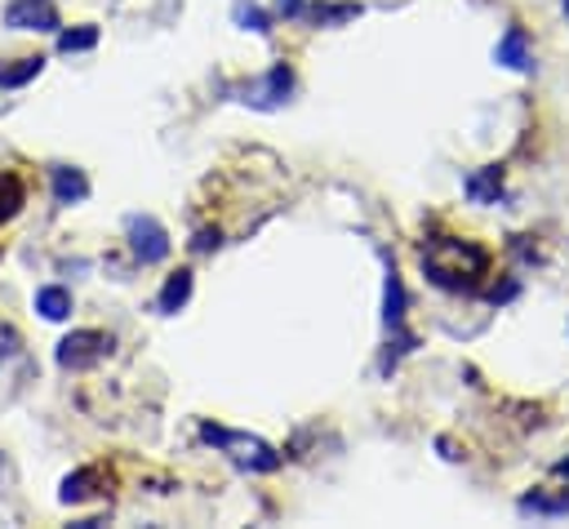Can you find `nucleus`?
<instances>
[{"label": "nucleus", "mask_w": 569, "mask_h": 529, "mask_svg": "<svg viewBox=\"0 0 569 529\" xmlns=\"http://www.w3.org/2000/svg\"><path fill=\"white\" fill-rule=\"evenodd\" d=\"M418 262H422V276L436 289H449V293H471L480 285V276L489 271V253L476 240H462V236H436V240H427L422 253H418Z\"/></svg>", "instance_id": "f257e3e1"}, {"label": "nucleus", "mask_w": 569, "mask_h": 529, "mask_svg": "<svg viewBox=\"0 0 569 529\" xmlns=\"http://www.w3.org/2000/svg\"><path fill=\"white\" fill-rule=\"evenodd\" d=\"M204 440L218 445V449H231V458L240 467H253V471H276L280 458L271 445H262L258 436H240V431H227V427H204Z\"/></svg>", "instance_id": "f03ea898"}, {"label": "nucleus", "mask_w": 569, "mask_h": 529, "mask_svg": "<svg viewBox=\"0 0 569 529\" xmlns=\"http://www.w3.org/2000/svg\"><path fill=\"white\" fill-rule=\"evenodd\" d=\"M107 347H111L107 333H98V329H76V333H67V338L58 342V365H62V369H93V365L107 356Z\"/></svg>", "instance_id": "7ed1b4c3"}, {"label": "nucleus", "mask_w": 569, "mask_h": 529, "mask_svg": "<svg viewBox=\"0 0 569 529\" xmlns=\"http://www.w3.org/2000/svg\"><path fill=\"white\" fill-rule=\"evenodd\" d=\"M124 231H129V244H133V253H138L142 262H164V258H169V236H164V227H160L156 218L133 213V218L124 222Z\"/></svg>", "instance_id": "20e7f679"}, {"label": "nucleus", "mask_w": 569, "mask_h": 529, "mask_svg": "<svg viewBox=\"0 0 569 529\" xmlns=\"http://www.w3.org/2000/svg\"><path fill=\"white\" fill-rule=\"evenodd\" d=\"M4 22L13 31H58V9L53 0H9Z\"/></svg>", "instance_id": "39448f33"}, {"label": "nucleus", "mask_w": 569, "mask_h": 529, "mask_svg": "<svg viewBox=\"0 0 569 529\" xmlns=\"http://www.w3.org/2000/svg\"><path fill=\"white\" fill-rule=\"evenodd\" d=\"M382 325H387V333H396L400 342H409V347H413V338L405 333V285H400V271H396V262H387V289H382Z\"/></svg>", "instance_id": "423d86ee"}, {"label": "nucleus", "mask_w": 569, "mask_h": 529, "mask_svg": "<svg viewBox=\"0 0 569 529\" xmlns=\"http://www.w3.org/2000/svg\"><path fill=\"white\" fill-rule=\"evenodd\" d=\"M289 89H293V71H289L284 62H276V67L262 76V84L244 89V102H253V107H280V102L289 98Z\"/></svg>", "instance_id": "0eeeda50"}, {"label": "nucleus", "mask_w": 569, "mask_h": 529, "mask_svg": "<svg viewBox=\"0 0 569 529\" xmlns=\"http://www.w3.org/2000/svg\"><path fill=\"white\" fill-rule=\"evenodd\" d=\"M493 58H498L502 67H511V71H529V67H533V58H529V40H525L520 27H507V36L498 40Z\"/></svg>", "instance_id": "6e6552de"}, {"label": "nucleus", "mask_w": 569, "mask_h": 529, "mask_svg": "<svg viewBox=\"0 0 569 529\" xmlns=\"http://www.w3.org/2000/svg\"><path fill=\"white\" fill-rule=\"evenodd\" d=\"M84 196H89L84 173H80V169L58 164V169H53V200H58V204H76V200H84Z\"/></svg>", "instance_id": "1a4fd4ad"}, {"label": "nucleus", "mask_w": 569, "mask_h": 529, "mask_svg": "<svg viewBox=\"0 0 569 529\" xmlns=\"http://www.w3.org/2000/svg\"><path fill=\"white\" fill-rule=\"evenodd\" d=\"M498 191H502V169H498V164H485L480 173H471V178H467V196H471L476 204L498 200Z\"/></svg>", "instance_id": "9d476101"}, {"label": "nucleus", "mask_w": 569, "mask_h": 529, "mask_svg": "<svg viewBox=\"0 0 569 529\" xmlns=\"http://www.w3.org/2000/svg\"><path fill=\"white\" fill-rule=\"evenodd\" d=\"M36 311L44 320H67L71 316V293L62 285H44V289H36Z\"/></svg>", "instance_id": "9b49d317"}, {"label": "nucleus", "mask_w": 569, "mask_h": 529, "mask_svg": "<svg viewBox=\"0 0 569 529\" xmlns=\"http://www.w3.org/2000/svg\"><path fill=\"white\" fill-rule=\"evenodd\" d=\"M191 298V271H173L169 280H164V289H160V298H156V307L169 316V311H178L182 302Z\"/></svg>", "instance_id": "f8f14e48"}, {"label": "nucleus", "mask_w": 569, "mask_h": 529, "mask_svg": "<svg viewBox=\"0 0 569 529\" xmlns=\"http://www.w3.org/2000/svg\"><path fill=\"white\" fill-rule=\"evenodd\" d=\"M40 67H44V58H18L13 67L0 62V89H18V84H27L31 76H40Z\"/></svg>", "instance_id": "ddd939ff"}, {"label": "nucleus", "mask_w": 569, "mask_h": 529, "mask_svg": "<svg viewBox=\"0 0 569 529\" xmlns=\"http://www.w3.org/2000/svg\"><path fill=\"white\" fill-rule=\"evenodd\" d=\"M22 209V182L13 173H0V222H9Z\"/></svg>", "instance_id": "4468645a"}, {"label": "nucleus", "mask_w": 569, "mask_h": 529, "mask_svg": "<svg viewBox=\"0 0 569 529\" xmlns=\"http://www.w3.org/2000/svg\"><path fill=\"white\" fill-rule=\"evenodd\" d=\"M93 480H98V471H76V476L62 480V493L58 498L62 502H84V498H93V489H89Z\"/></svg>", "instance_id": "2eb2a0df"}, {"label": "nucleus", "mask_w": 569, "mask_h": 529, "mask_svg": "<svg viewBox=\"0 0 569 529\" xmlns=\"http://www.w3.org/2000/svg\"><path fill=\"white\" fill-rule=\"evenodd\" d=\"M93 44H98V27H76V31H62L58 36V49L62 53H84Z\"/></svg>", "instance_id": "dca6fc26"}, {"label": "nucleus", "mask_w": 569, "mask_h": 529, "mask_svg": "<svg viewBox=\"0 0 569 529\" xmlns=\"http://www.w3.org/2000/svg\"><path fill=\"white\" fill-rule=\"evenodd\" d=\"M520 511H538V516H569V498H542V493H529V498H520Z\"/></svg>", "instance_id": "f3484780"}, {"label": "nucleus", "mask_w": 569, "mask_h": 529, "mask_svg": "<svg viewBox=\"0 0 569 529\" xmlns=\"http://www.w3.org/2000/svg\"><path fill=\"white\" fill-rule=\"evenodd\" d=\"M351 13H360V4H316V9H311L316 22H342V18H351Z\"/></svg>", "instance_id": "a211bd4d"}, {"label": "nucleus", "mask_w": 569, "mask_h": 529, "mask_svg": "<svg viewBox=\"0 0 569 529\" xmlns=\"http://www.w3.org/2000/svg\"><path fill=\"white\" fill-rule=\"evenodd\" d=\"M236 22H244V27H253V31H271V27H267V13H262V9H253V4H249V9H244V4H236Z\"/></svg>", "instance_id": "6ab92c4d"}, {"label": "nucleus", "mask_w": 569, "mask_h": 529, "mask_svg": "<svg viewBox=\"0 0 569 529\" xmlns=\"http://www.w3.org/2000/svg\"><path fill=\"white\" fill-rule=\"evenodd\" d=\"M302 9H307V4H302V0H280V13H284V18H298V13H302Z\"/></svg>", "instance_id": "aec40b11"}, {"label": "nucleus", "mask_w": 569, "mask_h": 529, "mask_svg": "<svg viewBox=\"0 0 569 529\" xmlns=\"http://www.w3.org/2000/svg\"><path fill=\"white\" fill-rule=\"evenodd\" d=\"M556 476H565V480H569V458H565V462H556Z\"/></svg>", "instance_id": "412c9836"}, {"label": "nucleus", "mask_w": 569, "mask_h": 529, "mask_svg": "<svg viewBox=\"0 0 569 529\" xmlns=\"http://www.w3.org/2000/svg\"><path fill=\"white\" fill-rule=\"evenodd\" d=\"M565 13H569V0H565Z\"/></svg>", "instance_id": "4be33fe9"}]
</instances>
